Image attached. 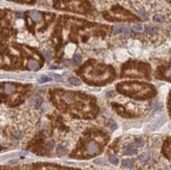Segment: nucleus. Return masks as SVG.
Masks as SVG:
<instances>
[{"label": "nucleus", "mask_w": 171, "mask_h": 170, "mask_svg": "<svg viewBox=\"0 0 171 170\" xmlns=\"http://www.w3.org/2000/svg\"><path fill=\"white\" fill-rule=\"evenodd\" d=\"M121 93L131 96L135 99H146L150 97L153 92V87L144 83H123L118 86Z\"/></svg>", "instance_id": "nucleus-1"}, {"label": "nucleus", "mask_w": 171, "mask_h": 170, "mask_svg": "<svg viewBox=\"0 0 171 170\" xmlns=\"http://www.w3.org/2000/svg\"><path fill=\"white\" fill-rule=\"evenodd\" d=\"M85 152L88 155H96L100 152V146L96 142L90 141L85 145Z\"/></svg>", "instance_id": "nucleus-2"}, {"label": "nucleus", "mask_w": 171, "mask_h": 170, "mask_svg": "<svg viewBox=\"0 0 171 170\" xmlns=\"http://www.w3.org/2000/svg\"><path fill=\"white\" fill-rule=\"evenodd\" d=\"M2 90L5 95H14L16 92H17V87L16 85L12 84V83H4L3 84V87H2Z\"/></svg>", "instance_id": "nucleus-3"}, {"label": "nucleus", "mask_w": 171, "mask_h": 170, "mask_svg": "<svg viewBox=\"0 0 171 170\" xmlns=\"http://www.w3.org/2000/svg\"><path fill=\"white\" fill-rule=\"evenodd\" d=\"M29 17L35 22H40L42 20V18H43L42 13L39 12V11H31V12H29Z\"/></svg>", "instance_id": "nucleus-4"}, {"label": "nucleus", "mask_w": 171, "mask_h": 170, "mask_svg": "<svg viewBox=\"0 0 171 170\" xmlns=\"http://www.w3.org/2000/svg\"><path fill=\"white\" fill-rule=\"evenodd\" d=\"M27 67H28L29 69H32V71H37V69H39L40 64H39V62L36 61V60L29 59L28 62H27Z\"/></svg>", "instance_id": "nucleus-5"}, {"label": "nucleus", "mask_w": 171, "mask_h": 170, "mask_svg": "<svg viewBox=\"0 0 171 170\" xmlns=\"http://www.w3.org/2000/svg\"><path fill=\"white\" fill-rule=\"evenodd\" d=\"M62 98H63L64 102H66V103H68V104L74 103V96H73V94H71V93H65V94H63Z\"/></svg>", "instance_id": "nucleus-6"}, {"label": "nucleus", "mask_w": 171, "mask_h": 170, "mask_svg": "<svg viewBox=\"0 0 171 170\" xmlns=\"http://www.w3.org/2000/svg\"><path fill=\"white\" fill-rule=\"evenodd\" d=\"M68 82H69V84H72V85H74V86H79V85H81V81H80L78 78H75V77L68 79Z\"/></svg>", "instance_id": "nucleus-7"}, {"label": "nucleus", "mask_w": 171, "mask_h": 170, "mask_svg": "<svg viewBox=\"0 0 171 170\" xmlns=\"http://www.w3.org/2000/svg\"><path fill=\"white\" fill-rule=\"evenodd\" d=\"M122 166H123L124 168H128V169H130V168L133 167V162H132L131 160H123V162H122Z\"/></svg>", "instance_id": "nucleus-8"}, {"label": "nucleus", "mask_w": 171, "mask_h": 170, "mask_svg": "<svg viewBox=\"0 0 171 170\" xmlns=\"http://www.w3.org/2000/svg\"><path fill=\"white\" fill-rule=\"evenodd\" d=\"M51 81H52V78L48 77V76H41L38 79V82L39 83H46V82H51Z\"/></svg>", "instance_id": "nucleus-9"}, {"label": "nucleus", "mask_w": 171, "mask_h": 170, "mask_svg": "<svg viewBox=\"0 0 171 170\" xmlns=\"http://www.w3.org/2000/svg\"><path fill=\"white\" fill-rule=\"evenodd\" d=\"M124 152L126 153V154H128V155H131V154H134V153H135L136 151H135V149L133 148L132 146H127L126 148H125Z\"/></svg>", "instance_id": "nucleus-10"}, {"label": "nucleus", "mask_w": 171, "mask_h": 170, "mask_svg": "<svg viewBox=\"0 0 171 170\" xmlns=\"http://www.w3.org/2000/svg\"><path fill=\"white\" fill-rule=\"evenodd\" d=\"M139 158H140L142 162H148V161H149V154L146 153V152L141 153L140 156H139Z\"/></svg>", "instance_id": "nucleus-11"}, {"label": "nucleus", "mask_w": 171, "mask_h": 170, "mask_svg": "<svg viewBox=\"0 0 171 170\" xmlns=\"http://www.w3.org/2000/svg\"><path fill=\"white\" fill-rule=\"evenodd\" d=\"M109 161H110V163L113 164V165H118V164H119V158H118L117 156H115V155H110V156H109Z\"/></svg>", "instance_id": "nucleus-12"}, {"label": "nucleus", "mask_w": 171, "mask_h": 170, "mask_svg": "<svg viewBox=\"0 0 171 170\" xmlns=\"http://www.w3.org/2000/svg\"><path fill=\"white\" fill-rule=\"evenodd\" d=\"M147 33L149 34V35H151V36L155 35V34H156V27H154V26H149V27L147 28Z\"/></svg>", "instance_id": "nucleus-13"}, {"label": "nucleus", "mask_w": 171, "mask_h": 170, "mask_svg": "<svg viewBox=\"0 0 171 170\" xmlns=\"http://www.w3.org/2000/svg\"><path fill=\"white\" fill-rule=\"evenodd\" d=\"M132 28H133L135 32H141V31L143 29V25H142L141 23H135V24H133Z\"/></svg>", "instance_id": "nucleus-14"}, {"label": "nucleus", "mask_w": 171, "mask_h": 170, "mask_svg": "<svg viewBox=\"0 0 171 170\" xmlns=\"http://www.w3.org/2000/svg\"><path fill=\"white\" fill-rule=\"evenodd\" d=\"M125 26H122V25H117L115 26V28H113V32H115V34H119V33H122L123 29H124Z\"/></svg>", "instance_id": "nucleus-15"}, {"label": "nucleus", "mask_w": 171, "mask_h": 170, "mask_svg": "<svg viewBox=\"0 0 171 170\" xmlns=\"http://www.w3.org/2000/svg\"><path fill=\"white\" fill-rule=\"evenodd\" d=\"M73 62H74L75 64L80 63V62H81V56H80V55H75L74 58H73Z\"/></svg>", "instance_id": "nucleus-16"}, {"label": "nucleus", "mask_w": 171, "mask_h": 170, "mask_svg": "<svg viewBox=\"0 0 171 170\" xmlns=\"http://www.w3.org/2000/svg\"><path fill=\"white\" fill-rule=\"evenodd\" d=\"M45 146H46V148L47 149H53L54 148V146H55V143H54V141H52V140H49V141H47L46 142V144H45Z\"/></svg>", "instance_id": "nucleus-17"}, {"label": "nucleus", "mask_w": 171, "mask_h": 170, "mask_svg": "<svg viewBox=\"0 0 171 170\" xmlns=\"http://www.w3.org/2000/svg\"><path fill=\"white\" fill-rule=\"evenodd\" d=\"M43 55L46 58V60H51L52 59V53L49 51H43Z\"/></svg>", "instance_id": "nucleus-18"}, {"label": "nucleus", "mask_w": 171, "mask_h": 170, "mask_svg": "<svg viewBox=\"0 0 171 170\" xmlns=\"http://www.w3.org/2000/svg\"><path fill=\"white\" fill-rule=\"evenodd\" d=\"M57 153H58V154H60V155H63V154L65 153V149H64V147H62V146H59L58 148H57Z\"/></svg>", "instance_id": "nucleus-19"}, {"label": "nucleus", "mask_w": 171, "mask_h": 170, "mask_svg": "<svg viewBox=\"0 0 171 170\" xmlns=\"http://www.w3.org/2000/svg\"><path fill=\"white\" fill-rule=\"evenodd\" d=\"M41 104H42V98H37L35 100V103H34L35 107H39V106H41Z\"/></svg>", "instance_id": "nucleus-20"}, {"label": "nucleus", "mask_w": 171, "mask_h": 170, "mask_svg": "<svg viewBox=\"0 0 171 170\" xmlns=\"http://www.w3.org/2000/svg\"><path fill=\"white\" fill-rule=\"evenodd\" d=\"M165 77H166L167 79H169V80H171V66L165 72Z\"/></svg>", "instance_id": "nucleus-21"}, {"label": "nucleus", "mask_w": 171, "mask_h": 170, "mask_svg": "<svg viewBox=\"0 0 171 170\" xmlns=\"http://www.w3.org/2000/svg\"><path fill=\"white\" fill-rule=\"evenodd\" d=\"M135 146L136 147H143L144 146V142H143V140L142 139H138L135 141Z\"/></svg>", "instance_id": "nucleus-22"}, {"label": "nucleus", "mask_w": 171, "mask_h": 170, "mask_svg": "<svg viewBox=\"0 0 171 170\" xmlns=\"http://www.w3.org/2000/svg\"><path fill=\"white\" fill-rule=\"evenodd\" d=\"M139 15H140L143 19H146V18H147V14H146V12H145L144 9H140V11H139Z\"/></svg>", "instance_id": "nucleus-23"}, {"label": "nucleus", "mask_w": 171, "mask_h": 170, "mask_svg": "<svg viewBox=\"0 0 171 170\" xmlns=\"http://www.w3.org/2000/svg\"><path fill=\"white\" fill-rule=\"evenodd\" d=\"M153 19H154V21H156V22H162V21H163V17L159 16V15H155V16L153 17Z\"/></svg>", "instance_id": "nucleus-24"}, {"label": "nucleus", "mask_w": 171, "mask_h": 170, "mask_svg": "<svg viewBox=\"0 0 171 170\" xmlns=\"http://www.w3.org/2000/svg\"><path fill=\"white\" fill-rule=\"evenodd\" d=\"M102 162H103L102 160H96V163H97V164H100V163H102Z\"/></svg>", "instance_id": "nucleus-25"}, {"label": "nucleus", "mask_w": 171, "mask_h": 170, "mask_svg": "<svg viewBox=\"0 0 171 170\" xmlns=\"http://www.w3.org/2000/svg\"><path fill=\"white\" fill-rule=\"evenodd\" d=\"M117 128V125H116V124H113V125L111 126V129H116Z\"/></svg>", "instance_id": "nucleus-26"}, {"label": "nucleus", "mask_w": 171, "mask_h": 170, "mask_svg": "<svg viewBox=\"0 0 171 170\" xmlns=\"http://www.w3.org/2000/svg\"><path fill=\"white\" fill-rule=\"evenodd\" d=\"M2 62V59H1V56H0V63H1Z\"/></svg>", "instance_id": "nucleus-27"}]
</instances>
